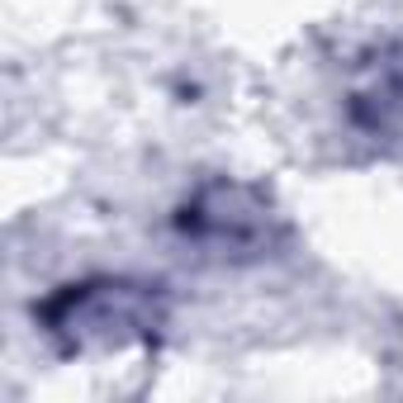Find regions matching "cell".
Returning <instances> with one entry per match:
<instances>
[{
  "label": "cell",
  "mask_w": 403,
  "mask_h": 403,
  "mask_svg": "<svg viewBox=\"0 0 403 403\" xmlns=\"http://www.w3.org/2000/svg\"><path fill=\"white\" fill-rule=\"evenodd\" d=\"M72 323H76V327H81V337H86V332H91L95 323H109V318L100 313V318H72ZM114 323H119V327H124V323H133V309H128V313H119V309H114ZM76 327H72V332H76Z\"/></svg>",
  "instance_id": "cell-1"
}]
</instances>
